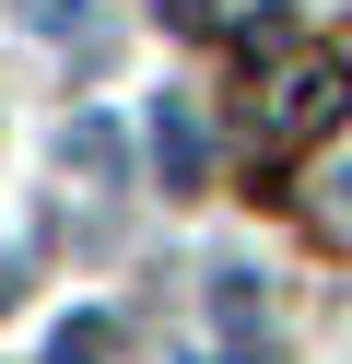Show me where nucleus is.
Listing matches in <instances>:
<instances>
[{"mask_svg":"<svg viewBox=\"0 0 352 364\" xmlns=\"http://www.w3.org/2000/svg\"><path fill=\"white\" fill-rule=\"evenodd\" d=\"M341 95H352V59H294V71L270 82V141L294 153L305 129H329V118H341Z\"/></svg>","mask_w":352,"mask_h":364,"instance_id":"nucleus-1","label":"nucleus"},{"mask_svg":"<svg viewBox=\"0 0 352 364\" xmlns=\"http://www.w3.org/2000/svg\"><path fill=\"white\" fill-rule=\"evenodd\" d=\"M153 165H164V188H200L211 141H200V106L188 95H153Z\"/></svg>","mask_w":352,"mask_h":364,"instance_id":"nucleus-2","label":"nucleus"},{"mask_svg":"<svg viewBox=\"0 0 352 364\" xmlns=\"http://www.w3.org/2000/svg\"><path fill=\"white\" fill-rule=\"evenodd\" d=\"M47 364H106V317H70V329L47 341Z\"/></svg>","mask_w":352,"mask_h":364,"instance_id":"nucleus-3","label":"nucleus"},{"mask_svg":"<svg viewBox=\"0 0 352 364\" xmlns=\"http://www.w3.org/2000/svg\"><path fill=\"white\" fill-rule=\"evenodd\" d=\"M12 12H23L36 36H70V24H82V0H12Z\"/></svg>","mask_w":352,"mask_h":364,"instance_id":"nucleus-4","label":"nucleus"},{"mask_svg":"<svg viewBox=\"0 0 352 364\" xmlns=\"http://www.w3.org/2000/svg\"><path fill=\"white\" fill-rule=\"evenodd\" d=\"M164 12H176V24H211V0H164Z\"/></svg>","mask_w":352,"mask_h":364,"instance_id":"nucleus-5","label":"nucleus"},{"mask_svg":"<svg viewBox=\"0 0 352 364\" xmlns=\"http://www.w3.org/2000/svg\"><path fill=\"white\" fill-rule=\"evenodd\" d=\"M341 223H352V165H341Z\"/></svg>","mask_w":352,"mask_h":364,"instance_id":"nucleus-6","label":"nucleus"},{"mask_svg":"<svg viewBox=\"0 0 352 364\" xmlns=\"http://www.w3.org/2000/svg\"><path fill=\"white\" fill-rule=\"evenodd\" d=\"M0 306H12V270H0Z\"/></svg>","mask_w":352,"mask_h":364,"instance_id":"nucleus-7","label":"nucleus"}]
</instances>
